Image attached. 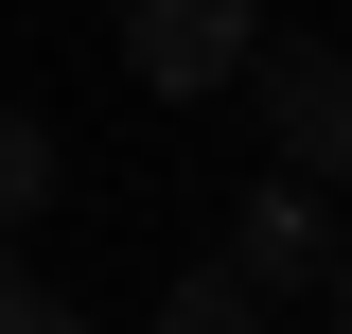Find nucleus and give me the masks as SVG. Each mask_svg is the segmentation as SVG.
<instances>
[{"mask_svg": "<svg viewBox=\"0 0 352 334\" xmlns=\"http://www.w3.org/2000/svg\"><path fill=\"white\" fill-rule=\"evenodd\" d=\"M229 88H264L282 176H352V53H335V36H247V71H229Z\"/></svg>", "mask_w": 352, "mask_h": 334, "instance_id": "1", "label": "nucleus"}, {"mask_svg": "<svg viewBox=\"0 0 352 334\" xmlns=\"http://www.w3.org/2000/svg\"><path fill=\"white\" fill-rule=\"evenodd\" d=\"M247 36H264L247 0H141V18H124V53H141V88H176V106L247 71Z\"/></svg>", "mask_w": 352, "mask_h": 334, "instance_id": "2", "label": "nucleus"}, {"mask_svg": "<svg viewBox=\"0 0 352 334\" xmlns=\"http://www.w3.org/2000/svg\"><path fill=\"white\" fill-rule=\"evenodd\" d=\"M317 264H335V247H317V194H247V229H229V282H247V299H282V282H317Z\"/></svg>", "mask_w": 352, "mask_h": 334, "instance_id": "3", "label": "nucleus"}, {"mask_svg": "<svg viewBox=\"0 0 352 334\" xmlns=\"http://www.w3.org/2000/svg\"><path fill=\"white\" fill-rule=\"evenodd\" d=\"M36 194H53V124L0 106V229H36Z\"/></svg>", "mask_w": 352, "mask_h": 334, "instance_id": "4", "label": "nucleus"}, {"mask_svg": "<svg viewBox=\"0 0 352 334\" xmlns=\"http://www.w3.org/2000/svg\"><path fill=\"white\" fill-rule=\"evenodd\" d=\"M159 334H264V299H247V282H229V264H194V282H176V299H159Z\"/></svg>", "mask_w": 352, "mask_h": 334, "instance_id": "5", "label": "nucleus"}, {"mask_svg": "<svg viewBox=\"0 0 352 334\" xmlns=\"http://www.w3.org/2000/svg\"><path fill=\"white\" fill-rule=\"evenodd\" d=\"M0 334H53V299L18 282V247H0Z\"/></svg>", "mask_w": 352, "mask_h": 334, "instance_id": "6", "label": "nucleus"}, {"mask_svg": "<svg viewBox=\"0 0 352 334\" xmlns=\"http://www.w3.org/2000/svg\"><path fill=\"white\" fill-rule=\"evenodd\" d=\"M335 334H352V247H335Z\"/></svg>", "mask_w": 352, "mask_h": 334, "instance_id": "7", "label": "nucleus"}, {"mask_svg": "<svg viewBox=\"0 0 352 334\" xmlns=\"http://www.w3.org/2000/svg\"><path fill=\"white\" fill-rule=\"evenodd\" d=\"M53 334H88V317H53Z\"/></svg>", "mask_w": 352, "mask_h": 334, "instance_id": "8", "label": "nucleus"}]
</instances>
